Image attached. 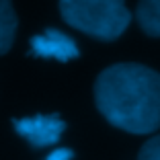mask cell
Listing matches in <instances>:
<instances>
[{"instance_id":"6da1fadb","label":"cell","mask_w":160,"mask_h":160,"mask_svg":"<svg viewBox=\"0 0 160 160\" xmlns=\"http://www.w3.org/2000/svg\"><path fill=\"white\" fill-rule=\"evenodd\" d=\"M97 107L111 125L129 133L160 127V74L140 64H115L94 84Z\"/></svg>"},{"instance_id":"7a4b0ae2","label":"cell","mask_w":160,"mask_h":160,"mask_svg":"<svg viewBox=\"0 0 160 160\" xmlns=\"http://www.w3.org/2000/svg\"><path fill=\"white\" fill-rule=\"evenodd\" d=\"M60 12L68 25L103 41L117 39L132 19L123 0H60Z\"/></svg>"},{"instance_id":"3957f363","label":"cell","mask_w":160,"mask_h":160,"mask_svg":"<svg viewBox=\"0 0 160 160\" xmlns=\"http://www.w3.org/2000/svg\"><path fill=\"white\" fill-rule=\"evenodd\" d=\"M14 129L19 136H23L25 140L35 148H45L53 146L58 140L62 138L66 123L60 115H33V117H23L12 121Z\"/></svg>"},{"instance_id":"277c9868","label":"cell","mask_w":160,"mask_h":160,"mask_svg":"<svg viewBox=\"0 0 160 160\" xmlns=\"http://www.w3.org/2000/svg\"><path fill=\"white\" fill-rule=\"evenodd\" d=\"M31 52L37 58H47V60L58 62H70L80 56L76 41L58 29H47L43 33L35 35L31 39Z\"/></svg>"},{"instance_id":"5b68a950","label":"cell","mask_w":160,"mask_h":160,"mask_svg":"<svg viewBox=\"0 0 160 160\" xmlns=\"http://www.w3.org/2000/svg\"><path fill=\"white\" fill-rule=\"evenodd\" d=\"M136 17L146 35L160 37V0H140Z\"/></svg>"},{"instance_id":"8992f818","label":"cell","mask_w":160,"mask_h":160,"mask_svg":"<svg viewBox=\"0 0 160 160\" xmlns=\"http://www.w3.org/2000/svg\"><path fill=\"white\" fill-rule=\"evenodd\" d=\"M17 33V14L10 0H0V56L6 53L12 45Z\"/></svg>"},{"instance_id":"52a82bcc","label":"cell","mask_w":160,"mask_h":160,"mask_svg":"<svg viewBox=\"0 0 160 160\" xmlns=\"http://www.w3.org/2000/svg\"><path fill=\"white\" fill-rule=\"evenodd\" d=\"M138 160H160V136H154L142 146Z\"/></svg>"},{"instance_id":"ba28073f","label":"cell","mask_w":160,"mask_h":160,"mask_svg":"<svg viewBox=\"0 0 160 160\" xmlns=\"http://www.w3.org/2000/svg\"><path fill=\"white\" fill-rule=\"evenodd\" d=\"M72 156H74V152L70 148H58V150L49 152L45 156V160H72Z\"/></svg>"}]
</instances>
